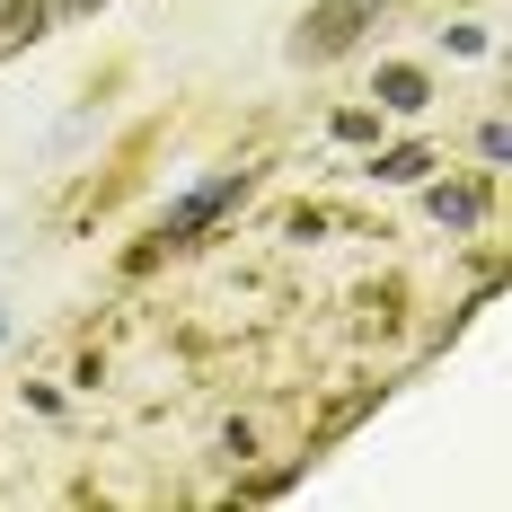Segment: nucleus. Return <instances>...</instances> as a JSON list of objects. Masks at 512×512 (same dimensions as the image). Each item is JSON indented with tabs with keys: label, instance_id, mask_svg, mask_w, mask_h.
Masks as SVG:
<instances>
[{
	"label": "nucleus",
	"instance_id": "f03ea898",
	"mask_svg": "<svg viewBox=\"0 0 512 512\" xmlns=\"http://www.w3.org/2000/svg\"><path fill=\"white\" fill-rule=\"evenodd\" d=\"M371 18H380V0H318V9L301 18V53H318V62H327V53L354 45Z\"/></svg>",
	"mask_w": 512,
	"mask_h": 512
},
{
	"label": "nucleus",
	"instance_id": "f257e3e1",
	"mask_svg": "<svg viewBox=\"0 0 512 512\" xmlns=\"http://www.w3.org/2000/svg\"><path fill=\"white\" fill-rule=\"evenodd\" d=\"M239 195H248V177H239V168H221V177H212V186H195L186 204H168V221H159V239H168V248H186V239H195L204 221H221V212L239 204Z\"/></svg>",
	"mask_w": 512,
	"mask_h": 512
},
{
	"label": "nucleus",
	"instance_id": "39448f33",
	"mask_svg": "<svg viewBox=\"0 0 512 512\" xmlns=\"http://www.w3.org/2000/svg\"><path fill=\"white\" fill-rule=\"evenodd\" d=\"M380 177H398V186H407V177H424V151H389V159H380Z\"/></svg>",
	"mask_w": 512,
	"mask_h": 512
},
{
	"label": "nucleus",
	"instance_id": "423d86ee",
	"mask_svg": "<svg viewBox=\"0 0 512 512\" xmlns=\"http://www.w3.org/2000/svg\"><path fill=\"white\" fill-rule=\"evenodd\" d=\"M389 106H424V80L415 71H389Z\"/></svg>",
	"mask_w": 512,
	"mask_h": 512
},
{
	"label": "nucleus",
	"instance_id": "20e7f679",
	"mask_svg": "<svg viewBox=\"0 0 512 512\" xmlns=\"http://www.w3.org/2000/svg\"><path fill=\"white\" fill-rule=\"evenodd\" d=\"M433 212H442V221H477V195H468V186H460V195L442 186V195H433Z\"/></svg>",
	"mask_w": 512,
	"mask_h": 512
},
{
	"label": "nucleus",
	"instance_id": "7ed1b4c3",
	"mask_svg": "<svg viewBox=\"0 0 512 512\" xmlns=\"http://www.w3.org/2000/svg\"><path fill=\"white\" fill-rule=\"evenodd\" d=\"M45 18H53V0H0V53H9V45H36Z\"/></svg>",
	"mask_w": 512,
	"mask_h": 512
}]
</instances>
